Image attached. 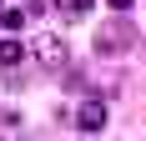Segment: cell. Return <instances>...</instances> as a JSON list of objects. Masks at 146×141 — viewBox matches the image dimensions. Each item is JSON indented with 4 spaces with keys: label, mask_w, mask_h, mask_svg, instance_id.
I'll return each mask as SVG.
<instances>
[{
    "label": "cell",
    "mask_w": 146,
    "mask_h": 141,
    "mask_svg": "<svg viewBox=\"0 0 146 141\" xmlns=\"http://www.w3.org/2000/svg\"><path fill=\"white\" fill-rule=\"evenodd\" d=\"M76 126L86 131V136L106 131V101H101V96H81V111H76Z\"/></svg>",
    "instance_id": "1"
},
{
    "label": "cell",
    "mask_w": 146,
    "mask_h": 141,
    "mask_svg": "<svg viewBox=\"0 0 146 141\" xmlns=\"http://www.w3.org/2000/svg\"><path fill=\"white\" fill-rule=\"evenodd\" d=\"M35 61H40L45 70H66L71 51H66V41H60V35H40V45H35Z\"/></svg>",
    "instance_id": "2"
},
{
    "label": "cell",
    "mask_w": 146,
    "mask_h": 141,
    "mask_svg": "<svg viewBox=\"0 0 146 141\" xmlns=\"http://www.w3.org/2000/svg\"><path fill=\"white\" fill-rule=\"evenodd\" d=\"M126 41H131V25H126V20H111V25H101V30H96V45H101L106 56H111V51H121Z\"/></svg>",
    "instance_id": "3"
},
{
    "label": "cell",
    "mask_w": 146,
    "mask_h": 141,
    "mask_svg": "<svg viewBox=\"0 0 146 141\" xmlns=\"http://www.w3.org/2000/svg\"><path fill=\"white\" fill-rule=\"evenodd\" d=\"M20 61H25V45L15 41V35H5L0 41V66H20Z\"/></svg>",
    "instance_id": "4"
},
{
    "label": "cell",
    "mask_w": 146,
    "mask_h": 141,
    "mask_svg": "<svg viewBox=\"0 0 146 141\" xmlns=\"http://www.w3.org/2000/svg\"><path fill=\"white\" fill-rule=\"evenodd\" d=\"M20 25H25V10H5L0 15V30H5V35H15Z\"/></svg>",
    "instance_id": "5"
},
{
    "label": "cell",
    "mask_w": 146,
    "mask_h": 141,
    "mask_svg": "<svg viewBox=\"0 0 146 141\" xmlns=\"http://www.w3.org/2000/svg\"><path fill=\"white\" fill-rule=\"evenodd\" d=\"M60 5H66V10H71V15H86L91 5H96V0H60Z\"/></svg>",
    "instance_id": "6"
},
{
    "label": "cell",
    "mask_w": 146,
    "mask_h": 141,
    "mask_svg": "<svg viewBox=\"0 0 146 141\" xmlns=\"http://www.w3.org/2000/svg\"><path fill=\"white\" fill-rule=\"evenodd\" d=\"M106 5H116V15H126V10H131V0H106Z\"/></svg>",
    "instance_id": "7"
}]
</instances>
